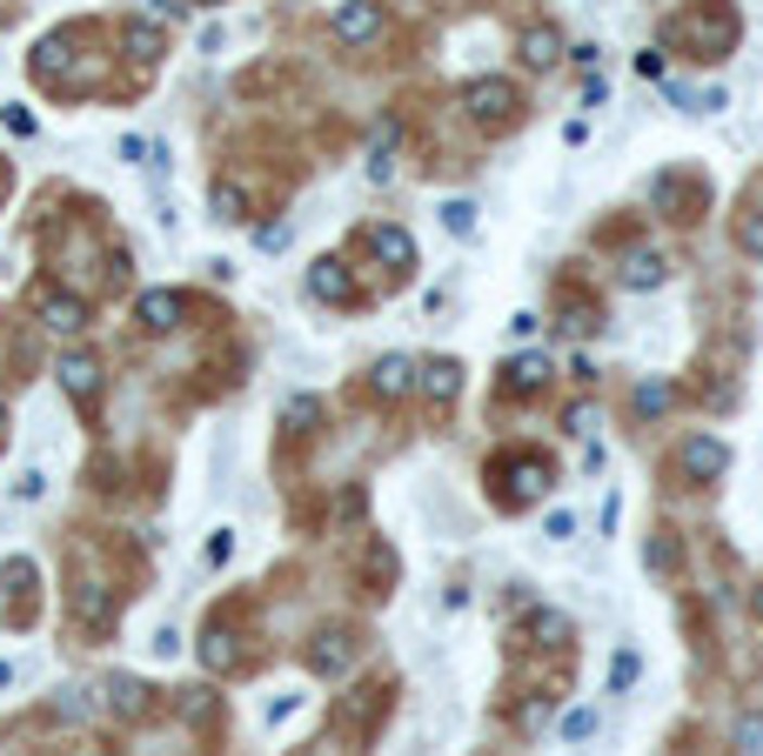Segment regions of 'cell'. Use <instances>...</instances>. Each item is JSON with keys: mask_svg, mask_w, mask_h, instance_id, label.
<instances>
[{"mask_svg": "<svg viewBox=\"0 0 763 756\" xmlns=\"http://www.w3.org/2000/svg\"><path fill=\"white\" fill-rule=\"evenodd\" d=\"M670 41H683V54H697V61H730L743 41V14L730 0H683L670 14Z\"/></svg>", "mask_w": 763, "mask_h": 756, "instance_id": "1", "label": "cell"}, {"mask_svg": "<svg viewBox=\"0 0 763 756\" xmlns=\"http://www.w3.org/2000/svg\"><path fill=\"white\" fill-rule=\"evenodd\" d=\"M462 107H469V121H482V128H509L516 107H522V94L503 81V74H482V81L462 88Z\"/></svg>", "mask_w": 763, "mask_h": 756, "instance_id": "2", "label": "cell"}, {"mask_svg": "<svg viewBox=\"0 0 763 756\" xmlns=\"http://www.w3.org/2000/svg\"><path fill=\"white\" fill-rule=\"evenodd\" d=\"M676 475H683V483H697V489L723 483V475H730V443H716V435H683Z\"/></svg>", "mask_w": 763, "mask_h": 756, "instance_id": "3", "label": "cell"}, {"mask_svg": "<svg viewBox=\"0 0 763 756\" xmlns=\"http://www.w3.org/2000/svg\"><path fill=\"white\" fill-rule=\"evenodd\" d=\"M496 475H503V502L509 509H530V502H543L549 496V483H556V469L543 462V456H509V462H496Z\"/></svg>", "mask_w": 763, "mask_h": 756, "instance_id": "4", "label": "cell"}, {"mask_svg": "<svg viewBox=\"0 0 763 756\" xmlns=\"http://www.w3.org/2000/svg\"><path fill=\"white\" fill-rule=\"evenodd\" d=\"M376 34H382V8H376V0H342V8H335V41L342 48H369Z\"/></svg>", "mask_w": 763, "mask_h": 756, "instance_id": "5", "label": "cell"}, {"mask_svg": "<svg viewBox=\"0 0 763 756\" xmlns=\"http://www.w3.org/2000/svg\"><path fill=\"white\" fill-rule=\"evenodd\" d=\"M516 54H522V67H530V74H549L562 61V27L530 21V27H522V41H516Z\"/></svg>", "mask_w": 763, "mask_h": 756, "instance_id": "6", "label": "cell"}, {"mask_svg": "<svg viewBox=\"0 0 763 756\" xmlns=\"http://www.w3.org/2000/svg\"><path fill=\"white\" fill-rule=\"evenodd\" d=\"M54 375H61V388L74 395V402H94V395H101V362H94L88 348H67Z\"/></svg>", "mask_w": 763, "mask_h": 756, "instance_id": "7", "label": "cell"}, {"mask_svg": "<svg viewBox=\"0 0 763 756\" xmlns=\"http://www.w3.org/2000/svg\"><path fill=\"white\" fill-rule=\"evenodd\" d=\"M616 282H623V289H636V295H650V289H663V282H670V261H663L657 248H630V255H623V268H616Z\"/></svg>", "mask_w": 763, "mask_h": 756, "instance_id": "8", "label": "cell"}, {"mask_svg": "<svg viewBox=\"0 0 763 756\" xmlns=\"http://www.w3.org/2000/svg\"><path fill=\"white\" fill-rule=\"evenodd\" d=\"M308 295L329 302V308H342V302H355V274H348L335 255H321V261L308 268Z\"/></svg>", "mask_w": 763, "mask_h": 756, "instance_id": "9", "label": "cell"}, {"mask_svg": "<svg viewBox=\"0 0 763 756\" xmlns=\"http://www.w3.org/2000/svg\"><path fill=\"white\" fill-rule=\"evenodd\" d=\"M181 308H188V302H181L175 289H148L141 308H135V322H141L148 335H168V329H181Z\"/></svg>", "mask_w": 763, "mask_h": 756, "instance_id": "10", "label": "cell"}, {"mask_svg": "<svg viewBox=\"0 0 763 756\" xmlns=\"http://www.w3.org/2000/svg\"><path fill=\"white\" fill-rule=\"evenodd\" d=\"M348 663H355V636H348V629H321L315 650H308V669H315V676H342Z\"/></svg>", "mask_w": 763, "mask_h": 756, "instance_id": "11", "label": "cell"}, {"mask_svg": "<svg viewBox=\"0 0 763 756\" xmlns=\"http://www.w3.org/2000/svg\"><path fill=\"white\" fill-rule=\"evenodd\" d=\"M369 248H376V261L395 268V274L416 268V234H409V228H369Z\"/></svg>", "mask_w": 763, "mask_h": 756, "instance_id": "12", "label": "cell"}, {"mask_svg": "<svg viewBox=\"0 0 763 756\" xmlns=\"http://www.w3.org/2000/svg\"><path fill=\"white\" fill-rule=\"evenodd\" d=\"M416 388L429 395V402H456V388H462V362L435 355V362H422V369H416Z\"/></svg>", "mask_w": 763, "mask_h": 756, "instance_id": "13", "label": "cell"}, {"mask_svg": "<svg viewBox=\"0 0 763 756\" xmlns=\"http://www.w3.org/2000/svg\"><path fill=\"white\" fill-rule=\"evenodd\" d=\"M67 610H74L80 629H107V623H114V595H107V582H80Z\"/></svg>", "mask_w": 763, "mask_h": 756, "instance_id": "14", "label": "cell"}, {"mask_svg": "<svg viewBox=\"0 0 763 756\" xmlns=\"http://www.w3.org/2000/svg\"><path fill=\"white\" fill-rule=\"evenodd\" d=\"M369 388L382 395V402H395V395H409V388H416V362H409V355H382V362L369 369Z\"/></svg>", "mask_w": 763, "mask_h": 756, "instance_id": "15", "label": "cell"}, {"mask_svg": "<svg viewBox=\"0 0 763 756\" xmlns=\"http://www.w3.org/2000/svg\"><path fill=\"white\" fill-rule=\"evenodd\" d=\"M530 643L536 650H570L576 643V623L562 610H530Z\"/></svg>", "mask_w": 763, "mask_h": 756, "instance_id": "16", "label": "cell"}, {"mask_svg": "<svg viewBox=\"0 0 763 756\" xmlns=\"http://www.w3.org/2000/svg\"><path fill=\"white\" fill-rule=\"evenodd\" d=\"M40 322H48L54 335H80V329H88V302H74V295H48V302H40Z\"/></svg>", "mask_w": 763, "mask_h": 756, "instance_id": "17", "label": "cell"}, {"mask_svg": "<svg viewBox=\"0 0 763 756\" xmlns=\"http://www.w3.org/2000/svg\"><path fill=\"white\" fill-rule=\"evenodd\" d=\"M549 382V362H543V355H516V362H503V388L509 395H536Z\"/></svg>", "mask_w": 763, "mask_h": 756, "instance_id": "18", "label": "cell"}, {"mask_svg": "<svg viewBox=\"0 0 763 756\" xmlns=\"http://www.w3.org/2000/svg\"><path fill=\"white\" fill-rule=\"evenodd\" d=\"M107 709L114 716H148V683H135V676H107Z\"/></svg>", "mask_w": 763, "mask_h": 756, "instance_id": "19", "label": "cell"}, {"mask_svg": "<svg viewBox=\"0 0 763 756\" xmlns=\"http://www.w3.org/2000/svg\"><path fill=\"white\" fill-rule=\"evenodd\" d=\"M395 141H402V128L382 121V128H376V148H369V181H389V175H395Z\"/></svg>", "mask_w": 763, "mask_h": 756, "instance_id": "20", "label": "cell"}, {"mask_svg": "<svg viewBox=\"0 0 763 756\" xmlns=\"http://www.w3.org/2000/svg\"><path fill=\"white\" fill-rule=\"evenodd\" d=\"M670 402H676V388H670V382H663V375H650V382H643V388H636V395H630V409H636V415H643V422H650V415H663V409H670Z\"/></svg>", "mask_w": 763, "mask_h": 756, "instance_id": "21", "label": "cell"}, {"mask_svg": "<svg viewBox=\"0 0 763 756\" xmlns=\"http://www.w3.org/2000/svg\"><path fill=\"white\" fill-rule=\"evenodd\" d=\"M208 202H215V221H249V194H241L234 181H215Z\"/></svg>", "mask_w": 763, "mask_h": 756, "instance_id": "22", "label": "cell"}, {"mask_svg": "<svg viewBox=\"0 0 763 756\" xmlns=\"http://www.w3.org/2000/svg\"><path fill=\"white\" fill-rule=\"evenodd\" d=\"M128 48H135V61H161V48H168V41H161L154 21H128Z\"/></svg>", "mask_w": 763, "mask_h": 756, "instance_id": "23", "label": "cell"}, {"mask_svg": "<svg viewBox=\"0 0 763 756\" xmlns=\"http://www.w3.org/2000/svg\"><path fill=\"white\" fill-rule=\"evenodd\" d=\"M636 676H643V656H636V650H630V643H623V650H616V656H610V696H623V690H630V683H636Z\"/></svg>", "mask_w": 763, "mask_h": 756, "instance_id": "24", "label": "cell"}, {"mask_svg": "<svg viewBox=\"0 0 763 756\" xmlns=\"http://www.w3.org/2000/svg\"><path fill=\"white\" fill-rule=\"evenodd\" d=\"M737 248H743L750 261H763V208H743V215H737Z\"/></svg>", "mask_w": 763, "mask_h": 756, "instance_id": "25", "label": "cell"}, {"mask_svg": "<svg viewBox=\"0 0 763 756\" xmlns=\"http://www.w3.org/2000/svg\"><path fill=\"white\" fill-rule=\"evenodd\" d=\"M369 582H376V595H389V589H395V549H389V542H376V549H369Z\"/></svg>", "mask_w": 763, "mask_h": 756, "instance_id": "26", "label": "cell"}, {"mask_svg": "<svg viewBox=\"0 0 763 756\" xmlns=\"http://www.w3.org/2000/svg\"><path fill=\"white\" fill-rule=\"evenodd\" d=\"M201 663H208V669H228V663H234V636H228V629H208V636H201Z\"/></svg>", "mask_w": 763, "mask_h": 756, "instance_id": "27", "label": "cell"}, {"mask_svg": "<svg viewBox=\"0 0 763 756\" xmlns=\"http://www.w3.org/2000/svg\"><path fill=\"white\" fill-rule=\"evenodd\" d=\"M281 422H289V428H315L321 402H315V395H289V402H281Z\"/></svg>", "mask_w": 763, "mask_h": 756, "instance_id": "28", "label": "cell"}, {"mask_svg": "<svg viewBox=\"0 0 763 756\" xmlns=\"http://www.w3.org/2000/svg\"><path fill=\"white\" fill-rule=\"evenodd\" d=\"M737 749L743 756H763V709H743L737 716Z\"/></svg>", "mask_w": 763, "mask_h": 756, "instance_id": "29", "label": "cell"}, {"mask_svg": "<svg viewBox=\"0 0 763 756\" xmlns=\"http://www.w3.org/2000/svg\"><path fill=\"white\" fill-rule=\"evenodd\" d=\"M596 736V709H570L562 716V743H589Z\"/></svg>", "mask_w": 763, "mask_h": 756, "instance_id": "30", "label": "cell"}, {"mask_svg": "<svg viewBox=\"0 0 763 756\" xmlns=\"http://www.w3.org/2000/svg\"><path fill=\"white\" fill-rule=\"evenodd\" d=\"M643 555H650V569H657V576H670V563H676V549H670V536H663V529L643 542Z\"/></svg>", "mask_w": 763, "mask_h": 756, "instance_id": "31", "label": "cell"}, {"mask_svg": "<svg viewBox=\"0 0 763 756\" xmlns=\"http://www.w3.org/2000/svg\"><path fill=\"white\" fill-rule=\"evenodd\" d=\"M442 228H449V234H469V228H475V202H449V208H442Z\"/></svg>", "mask_w": 763, "mask_h": 756, "instance_id": "32", "label": "cell"}, {"mask_svg": "<svg viewBox=\"0 0 763 756\" xmlns=\"http://www.w3.org/2000/svg\"><path fill=\"white\" fill-rule=\"evenodd\" d=\"M543 536H549V542H570V536H576V515H570V509H556L549 523H543Z\"/></svg>", "mask_w": 763, "mask_h": 756, "instance_id": "33", "label": "cell"}, {"mask_svg": "<svg viewBox=\"0 0 763 756\" xmlns=\"http://www.w3.org/2000/svg\"><path fill=\"white\" fill-rule=\"evenodd\" d=\"M181 709L194 716V723H201V716H208L215 709V690H181Z\"/></svg>", "mask_w": 763, "mask_h": 756, "instance_id": "34", "label": "cell"}, {"mask_svg": "<svg viewBox=\"0 0 763 756\" xmlns=\"http://www.w3.org/2000/svg\"><path fill=\"white\" fill-rule=\"evenodd\" d=\"M54 716H74V723H80V716H88V696H80V690H61V703H54Z\"/></svg>", "mask_w": 763, "mask_h": 756, "instance_id": "35", "label": "cell"}, {"mask_svg": "<svg viewBox=\"0 0 763 756\" xmlns=\"http://www.w3.org/2000/svg\"><path fill=\"white\" fill-rule=\"evenodd\" d=\"M0 121H8V134H21V141L34 134V114H27V107H8V114H0Z\"/></svg>", "mask_w": 763, "mask_h": 756, "instance_id": "36", "label": "cell"}, {"mask_svg": "<svg viewBox=\"0 0 763 756\" xmlns=\"http://www.w3.org/2000/svg\"><path fill=\"white\" fill-rule=\"evenodd\" d=\"M562 428H570V435H589V428H596V409H570V415H562Z\"/></svg>", "mask_w": 763, "mask_h": 756, "instance_id": "37", "label": "cell"}, {"mask_svg": "<svg viewBox=\"0 0 763 756\" xmlns=\"http://www.w3.org/2000/svg\"><path fill=\"white\" fill-rule=\"evenodd\" d=\"M40 489H48V483H40V475H34V469H27V475H21V483H14V496H21V502H34Z\"/></svg>", "mask_w": 763, "mask_h": 756, "instance_id": "38", "label": "cell"}, {"mask_svg": "<svg viewBox=\"0 0 763 756\" xmlns=\"http://www.w3.org/2000/svg\"><path fill=\"white\" fill-rule=\"evenodd\" d=\"M154 14H161V21H175V14H188V0H154Z\"/></svg>", "mask_w": 763, "mask_h": 756, "instance_id": "39", "label": "cell"}, {"mask_svg": "<svg viewBox=\"0 0 763 756\" xmlns=\"http://www.w3.org/2000/svg\"><path fill=\"white\" fill-rule=\"evenodd\" d=\"M750 610H756V623H763V582H756V595H750Z\"/></svg>", "mask_w": 763, "mask_h": 756, "instance_id": "40", "label": "cell"}, {"mask_svg": "<svg viewBox=\"0 0 763 756\" xmlns=\"http://www.w3.org/2000/svg\"><path fill=\"white\" fill-rule=\"evenodd\" d=\"M0 435H8V409H0Z\"/></svg>", "mask_w": 763, "mask_h": 756, "instance_id": "41", "label": "cell"}, {"mask_svg": "<svg viewBox=\"0 0 763 756\" xmlns=\"http://www.w3.org/2000/svg\"><path fill=\"white\" fill-rule=\"evenodd\" d=\"M201 8H215V0H201Z\"/></svg>", "mask_w": 763, "mask_h": 756, "instance_id": "42", "label": "cell"}, {"mask_svg": "<svg viewBox=\"0 0 763 756\" xmlns=\"http://www.w3.org/2000/svg\"><path fill=\"white\" fill-rule=\"evenodd\" d=\"M94 756H107V749H94Z\"/></svg>", "mask_w": 763, "mask_h": 756, "instance_id": "43", "label": "cell"}]
</instances>
